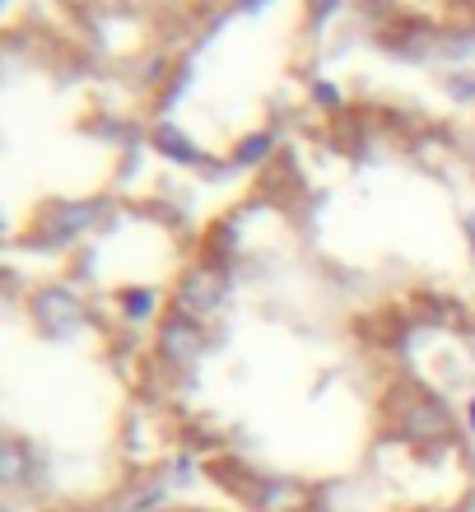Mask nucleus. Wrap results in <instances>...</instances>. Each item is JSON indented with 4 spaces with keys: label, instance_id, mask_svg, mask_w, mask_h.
<instances>
[{
    "label": "nucleus",
    "instance_id": "1",
    "mask_svg": "<svg viewBox=\"0 0 475 512\" xmlns=\"http://www.w3.org/2000/svg\"><path fill=\"white\" fill-rule=\"evenodd\" d=\"M224 303H229V280L215 275V270H191L187 280L177 284L173 312L191 317V322H215L224 312Z\"/></svg>",
    "mask_w": 475,
    "mask_h": 512
},
{
    "label": "nucleus",
    "instance_id": "2",
    "mask_svg": "<svg viewBox=\"0 0 475 512\" xmlns=\"http://www.w3.org/2000/svg\"><path fill=\"white\" fill-rule=\"evenodd\" d=\"M33 322L47 340H66L80 331V303L66 289H38L33 294Z\"/></svg>",
    "mask_w": 475,
    "mask_h": 512
},
{
    "label": "nucleus",
    "instance_id": "3",
    "mask_svg": "<svg viewBox=\"0 0 475 512\" xmlns=\"http://www.w3.org/2000/svg\"><path fill=\"white\" fill-rule=\"evenodd\" d=\"M84 224H89V210H75V205H56L52 215H47V224H42V233L47 238H70V233H80Z\"/></svg>",
    "mask_w": 475,
    "mask_h": 512
},
{
    "label": "nucleus",
    "instance_id": "4",
    "mask_svg": "<svg viewBox=\"0 0 475 512\" xmlns=\"http://www.w3.org/2000/svg\"><path fill=\"white\" fill-rule=\"evenodd\" d=\"M122 512H243V508H205V503H159V499H150V503H131V508H122Z\"/></svg>",
    "mask_w": 475,
    "mask_h": 512
},
{
    "label": "nucleus",
    "instance_id": "5",
    "mask_svg": "<svg viewBox=\"0 0 475 512\" xmlns=\"http://www.w3.org/2000/svg\"><path fill=\"white\" fill-rule=\"evenodd\" d=\"M322 5H331V0H313V10H322Z\"/></svg>",
    "mask_w": 475,
    "mask_h": 512
}]
</instances>
